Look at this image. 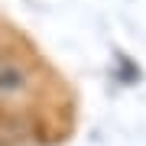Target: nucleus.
Masks as SVG:
<instances>
[{
  "label": "nucleus",
  "mask_w": 146,
  "mask_h": 146,
  "mask_svg": "<svg viewBox=\"0 0 146 146\" xmlns=\"http://www.w3.org/2000/svg\"><path fill=\"white\" fill-rule=\"evenodd\" d=\"M26 88H29L26 68L16 62V58H10V55L0 52V101L20 98V94H26Z\"/></svg>",
  "instance_id": "obj_1"
}]
</instances>
